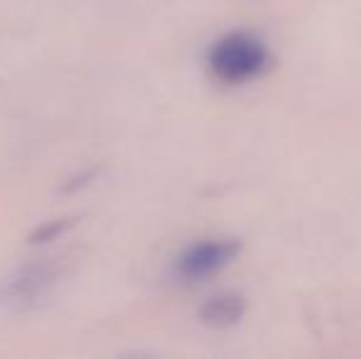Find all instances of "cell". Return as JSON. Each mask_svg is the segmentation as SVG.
Returning a JSON list of instances; mask_svg holds the SVG:
<instances>
[{"label":"cell","mask_w":361,"mask_h":359,"mask_svg":"<svg viewBox=\"0 0 361 359\" xmlns=\"http://www.w3.org/2000/svg\"><path fill=\"white\" fill-rule=\"evenodd\" d=\"M268 62V52L263 42L243 32H233L221 37L209 52V67L219 79L228 84L253 79L263 72Z\"/></svg>","instance_id":"6da1fadb"},{"label":"cell","mask_w":361,"mask_h":359,"mask_svg":"<svg viewBox=\"0 0 361 359\" xmlns=\"http://www.w3.org/2000/svg\"><path fill=\"white\" fill-rule=\"evenodd\" d=\"M57 283V273L52 266H25L10 273L0 286V308L10 315H27L44 305L52 288Z\"/></svg>","instance_id":"7a4b0ae2"},{"label":"cell","mask_w":361,"mask_h":359,"mask_svg":"<svg viewBox=\"0 0 361 359\" xmlns=\"http://www.w3.org/2000/svg\"><path fill=\"white\" fill-rule=\"evenodd\" d=\"M74 221L72 219H54V221H47L44 226H39L32 236H30V244H42V241H52L54 236L64 234V231L72 226Z\"/></svg>","instance_id":"5b68a950"},{"label":"cell","mask_w":361,"mask_h":359,"mask_svg":"<svg viewBox=\"0 0 361 359\" xmlns=\"http://www.w3.org/2000/svg\"><path fill=\"white\" fill-rule=\"evenodd\" d=\"M246 312V300L238 293H219L200 308V320L209 327H233Z\"/></svg>","instance_id":"277c9868"},{"label":"cell","mask_w":361,"mask_h":359,"mask_svg":"<svg viewBox=\"0 0 361 359\" xmlns=\"http://www.w3.org/2000/svg\"><path fill=\"white\" fill-rule=\"evenodd\" d=\"M238 241H202V244H195L192 249H187L185 254L180 256V264H177V271H180L182 278H190V281H200V278L214 276L216 271H221L224 266H228L238 254Z\"/></svg>","instance_id":"3957f363"}]
</instances>
